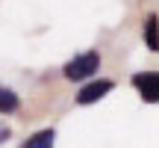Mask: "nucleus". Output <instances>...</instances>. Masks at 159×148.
<instances>
[{
  "label": "nucleus",
  "instance_id": "20e7f679",
  "mask_svg": "<svg viewBox=\"0 0 159 148\" xmlns=\"http://www.w3.org/2000/svg\"><path fill=\"white\" fill-rule=\"evenodd\" d=\"M144 45H148L153 53H159V18L156 15L144 18Z\"/></svg>",
  "mask_w": 159,
  "mask_h": 148
},
{
  "label": "nucleus",
  "instance_id": "f257e3e1",
  "mask_svg": "<svg viewBox=\"0 0 159 148\" xmlns=\"http://www.w3.org/2000/svg\"><path fill=\"white\" fill-rule=\"evenodd\" d=\"M97 68H100V53L97 51H85V53H77L74 59H68L65 62V68H62V74L68 80H89L91 74H97Z\"/></svg>",
  "mask_w": 159,
  "mask_h": 148
},
{
  "label": "nucleus",
  "instance_id": "7ed1b4c3",
  "mask_svg": "<svg viewBox=\"0 0 159 148\" xmlns=\"http://www.w3.org/2000/svg\"><path fill=\"white\" fill-rule=\"evenodd\" d=\"M112 89H115L112 80H91V83H85L83 89L77 92V104L89 107V104H94V101H100V98H106Z\"/></svg>",
  "mask_w": 159,
  "mask_h": 148
},
{
  "label": "nucleus",
  "instance_id": "f03ea898",
  "mask_svg": "<svg viewBox=\"0 0 159 148\" xmlns=\"http://www.w3.org/2000/svg\"><path fill=\"white\" fill-rule=\"evenodd\" d=\"M133 86L144 104H159V71H139L133 74Z\"/></svg>",
  "mask_w": 159,
  "mask_h": 148
},
{
  "label": "nucleus",
  "instance_id": "39448f33",
  "mask_svg": "<svg viewBox=\"0 0 159 148\" xmlns=\"http://www.w3.org/2000/svg\"><path fill=\"white\" fill-rule=\"evenodd\" d=\"M53 142H56V131H53V127H47V131L33 133V136H30L21 148H53Z\"/></svg>",
  "mask_w": 159,
  "mask_h": 148
},
{
  "label": "nucleus",
  "instance_id": "0eeeda50",
  "mask_svg": "<svg viewBox=\"0 0 159 148\" xmlns=\"http://www.w3.org/2000/svg\"><path fill=\"white\" fill-rule=\"evenodd\" d=\"M9 136H12V131H9V127H0V142H6Z\"/></svg>",
  "mask_w": 159,
  "mask_h": 148
},
{
  "label": "nucleus",
  "instance_id": "423d86ee",
  "mask_svg": "<svg viewBox=\"0 0 159 148\" xmlns=\"http://www.w3.org/2000/svg\"><path fill=\"white\" fill-rule=\"evenodd\" d=\"M18 107H21V98H18L9 86H0V113L9 116V113H15Z\"/></svg>",
  "mask_w": 159,
  "mask_h": 148
}]
</instances>
